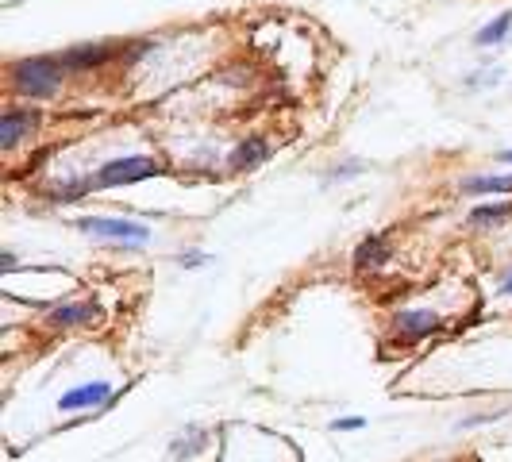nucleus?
I'll use <instances>...</instances> for the list:
<instances>
[{"mask_svg": "<svg viewBox=\"0 0 512 462\" xmlns=\"http://www.w3.org/2000/svg\"><path fill=\"white\" fill-rule=\"evenodd\" d=\"M512 31V12H501L497 20H489L478 35H474V47H501Z\"/></svg>", "mask_w": 512, "mask_h": 462, "instance_id": "obj_14", "label": "nucleus"}, {"mask_svg": "<svg viewBox=\"0 0 512 462\" xmlns=\"http://www.w3.org/2000/svg\"><path fill=\"white\" fill-rule=\"evenodd\" d=\"M501 293H505V297H512V266H509V274L501 278Z\"/></svg>", "mask_w": 512, "mask_h": 462, "instance_id": "obj_17", "label": "nucleus"}, {"mask_svg": "<svg viewBox=\"0 0 512 462\" xmlns=\"http://www.w3.org/2000/svg\"><path fill=\"white\" fill-rule=\"evenodd\" d=\"M166 166L151 158V154H128V158H112L104 162L101 170L89 178L93 189H112V185H131V181H147V178H162Z\"/></svg>", "mask_w": 512, "mask_h": 462, "instance_id": "obj_2", "label": "nucleus"}, {"mask_svg": "<svg viewBox=\"0 0 512 462\" xmlns=\"http://www.w3.org/2000/svg\"><path fill=\"white\" fill-rule=\"evenodd\" d=\"M0 266H4V270H16V258L4 251V255H0Z\"/></svg>", "mask_w": 512, "mask_h": 462, "instance_id": "obj_18", "label": "nucleus"}, {"mask_svg": "<svg viewBox=\"0 0 512 462\" xmlns=\"http://www.w3.org/2000/svg\"><path fill=\"white\" fill-rule=\"evenodd\" d=\"M509 216H512V205H509V201H493V205L470 208L466 224H470L474 231H486V228H497V224H505Z\"/></svg>", "mask_w": 512, "mask_h": 462, "instance_id": "obj_11", "label": "nucleus"}, {"mask_svg": "<svg viewBox=\"0 0 512 462\" xmlns=\"http://www.w3.org/2000/svg\"><path fill=\"white\" fill-rule=\"evenodd\" d=\"M8 77H12V89L20 97H31V101H43V97H54L66 81V66L62 58L54 54H35V58H20L8 66Z\"/></svg>", "mask_w": 512, "mask_h": 462, "instance_id": "obj_1", "label": "nucleus"}, {"mask_svg": "<svg viewBox=\"0 0 512 462\" xmlns=\"http://www.w3.org/2000/svg\"><path fill=\"white\" fill-rule=\"evenodd\" d=\"M120 54H124V47H116V43H85V47H74L58 58L66 70H89V66H104V62L120 58Z\"/></svg>", "mask_w": 512, "mask_h": 462, "instance_id": "obj_7", "label": "nucleus"}, {"mask_svg": "<svg viewBox=\"0 0 512 462\" xmlns=\"http://www.w3.org/2000/svg\"><path fill=\"white\" fill-rule=\"evenodd\" d=\"M208 258L201 251H189V255H181V266H189V270H197V266H205Z\"/></svg>", "mask_w": 512, "mask_h": 462, "instance_id": "obj_16", "label": "nucleus"}, {"mask_svg": "<svg viewBox=\"0 0 512 462\" xmlns=\"http://www.w3.org/2000/svg\"><path fill=\"white\" fill-rule=\"evenodd\" d=\"M466 197H486V193H512V174H474L462 181Z\"/></svg>", "mask_w": 512, "mask_h": 462, "instance_id": "obj_12", "label": "nucleus"}, {"mask_svg": "<svg viewBox=\"0 0 512 462\" xmlns=\"http://www.w3.org/2000/svg\"><path fill=\"white\" fill-rule=\"evenodd\" d=\"M439 324H443V320H439L436 312H428V308H409V312H397V316H393V332L401 335L405 343L439 332Z\"/></svg>", "mask_w": 512, "mask_h": 462, "instance_id": "obj_6", "label": "nucleus"}, {"mask_svg": "<svg viewBox=\"0 0 512 462\" xmlns=\"http://www.w3.org/2000/svg\"><path fill=\"white\" fill-rule=\"evenodd\" d=\"M355 270H378L389 262V239H385L382 231H374V235H366L359 247H355Z\"/></svg>", "mask_w": 512, "mask_h": 462, "instance_id": "obj_9", "label": "nucleus"}, {"mask_svg": "<svg viewBox=\"0 0 512 462\" xmlns=\"http://www.w3.org/2000/svg\"><path fill=\"white\" fill-rule=\"evenodd\" d=\"M35 124H39V112H31V108H8V112L0 116V143H4V147L24 143V139H31Z\"/></svg>", "mask_w": 512, "mask_h": 462, "instance_id": "obj_8", "label": "nucleus"}, {"mask_svg": "<svg viewBox=\"0 0 512 462\" xmlns=\"http://www.w3.org/2000/svg\"><path fill=\"white\" fill-rule=\"evenodd\" d=\"M270 158V143L262 139V135H251V139H243L235 151H231V170H255Z\"/></svg>", "mask_w": 512, "mask_h": 462, "instance_id": "obj_10", "label": "nucleus"}, {"mask_svg": "<svg viewBox=\"0 0 512 462\" xmlns=\"http://www.w3.org/2000/svg\"><path fill=\"white\" fill-rule=\"evenodd\" d=\"M112 401H116V389L108 382H85L66 389L58 397V412H97V409H108Z\"/></svg>", "mask_w": 512, "mask_h": 462, "instance_id": "obj_4", "label": "nucleus"}, {"mask_svg": "<svg viewBox=\"0 0 512 462\" xmlns=\"http://www.w3.org/2000/svg\"><path fill=\"white\" fill-rule=\"evenodd\" d=\"M51 332H74V328H97L101 324V308L89 305V301H66V305H54L43 320Z\"/></svg>", "mask_w": 512, "mask_h": 462, "instance_id": "obj_5", "label": "nucleus"}, {"mask_svg": "<svg viewBox=\"0 0 512 462\" xmlns=\"http://www.w3.org/2000/svg\"><path fill=\"white\" fill-rule=\"evenodd\" d=\"M501 162H509L512 166V151H501Z\"/></svg>", "mask_w": 512, "mask_h": 462, "instance_id": "obj_19", "label": "nucleus"}, {"mask_svg": "<svg viewBox=\"0 0 512 462\" xmlns=\"http://www.w3.org/2000/svg\"><path fill=\"white\" fill-rule=\"evenodd\" d=\"M74 228L85 231V235H97V239H108V243H124V247H147L151 243L147 224L116 220V216H81V220H74Z\"/></svg>", "mask_w": 512, "mask_h": 462, "instance_id": "obj_3", "label": "nucleus"}, {"mask_svg": "<svg viewBox=\"0 0 512 462\" xmlns=\"http://www.w3.org/2000/svg\"><path fill=\"white\" fill-rule=\"evenodd\" d=\"M205 447H208V432L193 424V428H185V432L170 443V455H174V459H193V455H201Z\"/></svg>", "mask_w": 512, "mask_h": 462, "instance_id": "obj_13", "label": "nucleus"}, {"mask_svg": "<svg viewBox=\"0 0 512 462\" xmlns=\"http://www.w3.org/2000/svg\"><path fill=\"white\" fill-rule=\"evenodd\" d=\"M362 428H366V416H343L332 424V432H362Z\"/></svg>", "mask_w": 512, "mask_h": 462, "instance_id": "obj_15", "label": "nucleus"}]
</instances>
